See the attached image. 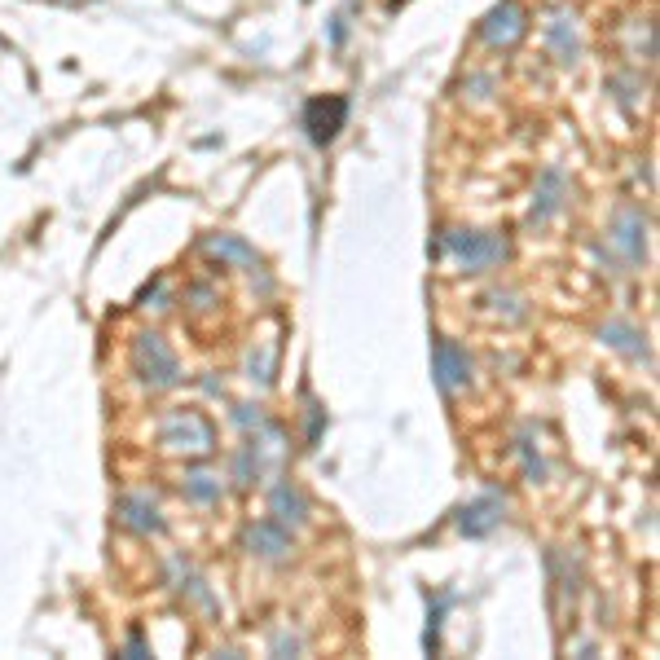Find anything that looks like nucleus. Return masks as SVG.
I'll list each match as a JSON object with an SVG mask.
<instances>
[{"mask_svg":"<svg viewBox=\"0 0 660 660\" xmlns=\"http://www.w3.org/2000/svg\"><path fill=\"white\" fill-rule=\"evenodd\" d=\"M132 370H137V379L146 383L150 392H168L181 383V361H176V352L168 348V339L154 335V330H141V335L132 339Z\"/></svg>","mask_w":660,"mask_h":660,"instance_id":"obj_1","label":"nucleus"},{"mask_svg":"<svg viewBox=\"0 0 660 660\" xmlns=\"http://www.w3.org/2000/svg\"><path fill=\"white\" fill-rule=\"evenodd\" d=\"M440 251H449V256L458 260L462 273H489L498 269V264L511 256V242L502 234H471V229H445V238H440Z\"/></svg>","mask_w":660,"mask_h":660,"instance_id":"obj_2","label":"nucleus"},{"mask_svg":"<svg viewBox=\"0 0 660 660\" xmlns=\"http://www.w3.org/2000/svg\"><path fill=\"white\" fill-rule=\"evenodd\" d=\"M159 445L168 454H190V458H207L216 449V427L207 414L198 410H172L163 414L159 423Z\"/></svg>","mask_w":660,"mask_h":660,"instance_id":"obj_3","label":"nucleus"},{"mask_svg":"<svg viewBox=\"0 0 660 660\" xmlns=\"http://www.w3.org/2000/svg\"><path fill=\"white\" fill-rule=\"evenodd\" d=\"M348 119V97H313L304 106V132L313 146H330Z\"/></svg>","mask_w":660,"mask_h":660,"instance_id":"obj_4","label":"nucleus"},{"mask_svg":"<svg viewBox=\"0 0 660 660\" xmlns=\"http://www.w3.org/2000/svg\"><path fill=\"white\" fill-rule=\"evenodd\" d=\"M524 31H528V14H524L520 0H502V5H493L480 22V36H484V44H493V49H511Z\"/></svg>","mask_w":660,"mask_h":660,"instance_id":"obj_5","label":"nucleus"},{"mask_svg":"<svg viewBox=\"0 0 660 660\" xmlns=\"http://www.w3.org/2000/svg\"><path fill=\"white\" fill-rule=\"evenodd\" d=\"M612 247L621 251V260L638 269L647 260V216L638 207H621L612 220Z\"/></svg>","mask_w":660,"mask_h":660,"instance_id":"obj_6","label":"nucleus"},{"mask_svg":"<svg viewBox=\"0 0 660 660\" xmlns=\"http://www.w3.org/2000/svg\"><path fill=\"white\" fill-rule=\"evenodd\" d=\"M502 515H506V498L502 493H480L476 502H467L462 506V515H458V528H462V537H489L493 528L502 524Z\"/></svg>","mask_w":660,"mask_h":660,"instance_id":"obj_7","label":"nucleus"},{"mask_svg":"<svg viewBox=\"0 0 660 660\" xmlns=\"http://www.w3.org/2000/svg\"><path fill=\"white\" fill-rule=\"evenodd\" d=\"M471 383V361L454 339H436V388L445 396H454L458 388Z\"/></svg>","mask_w":660,"mask_h":660,"instance_id":"obj_8","label":"nucleus"},{"mask_svg":"<svg viewBox=\"0 0 660 660\" xmlns=\"http://www.w3.org/2000/svg\"><path fill=\"white\" fill-rule=\"evenodd\" d=\"M546 44H550V53H555L559 66H577L581 62V36H577V18H572V9H555V14H550Z\"/></svg>","mask_w":660,"mask_h":660,"instance_id":"obj_9","label":"nucleus"},{"mask_svg":"<svg viewBox=\"0 0 660 660\" xmlns=\"http://www.w3.org/2000/svg\"><path fill=\"white\" fill-rule=\"evenodd\" d=\"M564 198H568V176L564 168H546L542 172V181H537V198H533V212H528V225L533 229H542L550 216L564 207Z\"/></svg>","mask_w":660,"mask_h":660,"instance_id":"obj_10","label":"nucleus"},{"mask_svg":"<svg viewBox=\"0 0 660 660\" xmlns=\"http://www.w3.org/2000/svg\"><path fill=\"white\" fill-rule=\"evenodd\" d=\"M247 550L260 559H286L291 555V533L278 520H256L247 528Z\"/></svg>","mask_w":660,"mask_h":660,"instance_id":"obj_11","label":"nucleus"},{"mask_svg":"<svg viewBox=\"0 0 660 660\" xmlns=\"http://www.w3.org/2000/svg\"><path fill=\"white\" fill-rule=\"evenodd\" d=\"M119 520L137 533H163V520H159V506H154L150 493H124L119 498Z\"/></svg>","mask_w":660,"mask_h":660,"instance_id":"obj_12","label":"nucleus"},{"mask_svg":"<svg viewBox=\"0 0 660 660\" xmlns=\"http://www.w3.org/2000/svg\"><path fill=\"white\" fill-rule=\"evenodd\" d=\"M203 251H207V256L229 260V264H242V269H260V251L251 247V242L234 238V234H207L203 238Z\"/></svg>","mask_w":660,"mask_h":660,"instance_id":"obj_13","label":"nucleus"},{"mask_svg":"<svg viewBox=\"0 0 660 660\" xmlns=\"http://www.w3.org/2000/svg\"><path fill=\"white\" fill-rule=\"evenodd\" d=\"M269 506H273V520H278V524H286V528H300V524H308V498H304L300 489H295L291 480L273 489Z\"/></svg>","mask_w":660,"mask_h":660,"instance_id":"obj_14","label":"nucleus"},{"mask_svg":"<svg viewBox=\"0 0 660 660\" xmlns=\"http://www.w3.org/2000/svg\"><path fill=\"white\" fill-rule=\"evenodd\" d=\"M603 344L616 348V352H630L634 361H647V339L638 335L634 326H625V322H608V326H603Z\"/></svg>","mask_w":660,"mask_h":660,"instance_id":"obj_15","label":"nucleus"},{"mask_svg":"<svg viewBox=\"0 0 660 660\" xmlns=\"http://www.w3.org/2000/svg\"><path fill=\"white\" fill-rule=\"evenodd\" d=\"M220 493H225V484H220V476H212V471H190V476H185V498L198 502V506L220 502Z\"/></svg>","mask_w":660,"mask_h":660,"instance_id":"obj_16","label":"nucleus"},{"mask_svg":"<svg viewBox=\"0 0 660 660\" xmlns=\"http://www.w3.org/2000/svg\"><path fill=\"white\" fill-rule=\"evenodd\" d=\"M256 476H260V445H256V440H247V445L238 449V458H234V480L251 484Z\"/></svg>","mask_w":660,"mask_h":660,"instance_id":"obj_17","label":"nucleus"},{"mask_svg":"<svg viewBox=\"0 0 660 660\" xmlns=\"http://www.w3.org/2000/svg\"><path fill=\"white\" fill-rule=\"evenodd\" d=\"M449 603H454V594H440V599L432 603V612H427V634H423V647H427V652H436V647H440V621H445V608H449Z\"/></svg>","mask_w":660,"mask_h":660,"instance_id":"obj_18","label":"nucleus"},{"mask_svg":"<svg viewBox=\"0 0 660 660\" xmlns=\"http://www.w3.org/2000/svg\"><path fill=\"white\" fill-rule=\"evenodd\" d=\"M352 9H357V0H348V5L339 9L335 18H330V27H326V40H330V49H344V40H348V18H352Z\"/></svg>","mask_w":660,"mask_h":660,"instance_id":"obj_19","label":"nucleus"},{"mask_svg":"<svg viewBox=\"0 0 660 660\" xmlns=\"http://www.w3.org/2000/svg\"><path fill=\"white\" fill-rule=\"evenodd\" d=\"M251 379H260V383L273 379V348H264L260 357H251Z\"/></svg>","mask_w":660,"mask_h":660,"instance_id":"obj_20","label":"nucleus"},{"mask_svg":"<svg viewBox=\"0 0 660 660\" xmlns=\"http://www.w3.org/2000/svg\"><path fill=\"white\" fill-rule=\"evenodd\" d=\"M273 652H300V638H291V634H278V638H273Z\"/></svg>","mask_w":660,"mask_h":660,"instance_id":"obj_21","label":"nucleus"}]
</instances>
